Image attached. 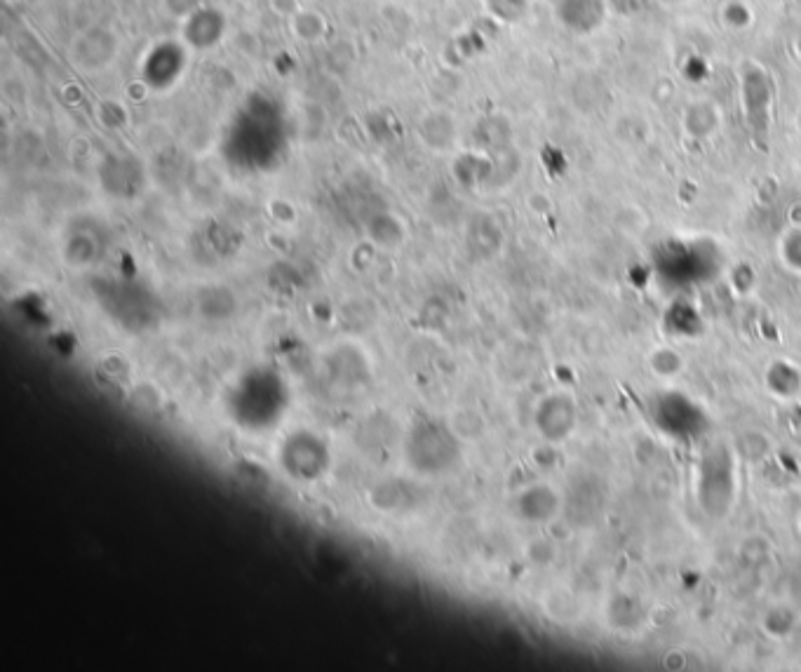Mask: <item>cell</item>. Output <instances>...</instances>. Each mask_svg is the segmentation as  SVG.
I'll return each instance as SVG.
<instances>
[{"label": "cell", "mask_w": 801, "mask_h": 672, "mask_svg": "<svg viewBox=\"0 0 801 672\" xmlns=\"http://www.w3.org/2000/svg\"><path fill=\"white\" fill-rule=\"evenodd\" d=\"M684 365V358L672 346H661L649 355V369L658 379H675V376L684 372Z\"/></svg>", "instance_id": "15"}, {"label": "cell", "mask_w": 801, "mask_h": 672, "mask_svg": "<svg viewBox=\"0 0 801 672\" xmlns=\"http://www.w3.org/2000/svg\"><path fill=\"white\" fill-rule=\"evenodd\" d=\"M766 388L780 400H794L801 393V369L790 360H776L766 369Z\"/></svg>", "instance_id": "10"}, {"label": "cell", "mask_w": 801, "mask_h": 672, "mask_svg": "<svg viewBox=\"0 0 801 672\" xmlns=\"http://www.w3.org/2000/svg\"><path fill=\"white\" fill-rule=\"evenodd\" d=\"M402 235H405L402 224L395 217H390V214H379V217L369 221V238H372L376 245L395 247L402 243Z\"/></svg>", "instance_id": "16"}, {"label": "cell", "mask_w": 801, "mask_h": 672, "mask_svg": "<svg viewBox=\"0 0 801 672\" xmlns=\"http://www.w3.org/2000/svg\"><path fill=\"white\" fill-rule=\"evenodd\" d=\"M104 191L113 198H134L144 188V170L134 158L113 156L99 170Z\"/></svg>", "instance_id": "6"}, {"label": "cell", "mask_w": 801, "mask_h": 672, "mask_svg": "<svg viewBox=\"0 0 801 672\" xmlns=\"http://www.w3.org/2000/svg\"><path fill=\"white\" fill-rule=\"evenodd\" d=\"M491 3H496V0H491Z\"/></svg>", "instance_id": "19"}, {"label": "cell", "mask_w": 801, "mask_h": 672, "mask_svg": "<svg viewBox=\"0 0 801 672\" xmlns=\"http://www.w3.org/2000/svg\"><path fill=\"white\" fill-rule=\"evenodd\" d=\"M459 435L449 423L419 419L407 433L405 454L409 466L421 475H442L454 468L461 456Z\"/></svg>", "instance_id": "1"}, {"label": "cell", "mask_w": 801, "mask_h": 672, "mask_svg": "<svg viewBox=\"0 0 801 672\" xmlns=\"http://www.w3.org/2000/svg\"><path fill=\"white\" fill-rule=\"evenodd\" d=\"M198 311L203 313V318L207 320H217V322L228 320L235 311L233 294L221 285L205 287V290L198 294Z\"/></svg>", "instance_id": "13"}, {"label": "cell", "mask_w": 801, "mask_h": 672, "mask_svg": "<svg viewBox=\"0 0 801 672\" xmlns=\"http://www.w3.org/2000/svg\"><path fill=\"white\" fill-rule=\"evenodd\" d=\"M684 663H686V656L682 654V651H672V654H668L663 658V665L665 668H675V670H679V668H684Z\"/></svg>", "instance_id": "18"}, {"label": "cell", "mask_w": 801, "mask_h": 672, "mask_svg": "<svg viewBox=\"0 0 801 672\" xmlns=\"http://www.w3.org/2000/svg\"><path fill=\"white\" fill-rule=\"evenodd\" d=\"M607 614H609L611 626L618 630L642 628V623L646 618V611L642 604H639L635 597H630V595H616L614 600L609 602Z\"/></svg>", "instance_id": "12"}, {"label": "cell", "mask_w": 801, "mask_h": 672, "mask_svg": "<svg viewBox=\"0 0 801 672\" xmlns=\"http://www.w3.org/2000/svg\"><path fill=\"white\" fill-rule=\"evenodd\" d=\"M327 447L318 435L296 433L280 452V463L294 480H315L327 468Z\"/></svg>", "instance_id": "3"}, {"label": "cell", "mask_w": 801, "mask_h": 672, "mask_svg": "<svg viewBox=\"0 0 801 672\" xmlns=\"http://www.w3.org/2000/svg\"><path fill=\"white\" fill-rule=\"evenodd\" d=\"M762 628L773 640H787L799 628V614L790 604H776L764 614Z\"/></svg>", "instance_id": "14"}, {"label": "cell", "mask_w": 801, "mask_h": 672, "mask_svg": "<svg viewBox=\"0 0 801 672\" xmlns=\"http://www.w3.org/2000/svg\"><path fill=\"white\" fill-rule=\"evenodd\" d=\"M106 250V238L104 233L99 231L97 224H73V228L66 235L64 243V257L71 266L76 268H87L92 264H97L102 259V254Z\"/></svg>", "instance_id": "8"}, {"label": "cell", "mask_w": 801, "mask_h": 672, "mask_svg": "<svg viewBox=\"0 0 801 672\" xmlns=\"http://www.w3.org/2000/svg\"><path fill=\"white\" fill-rule=\"evenodd\" d=\"M560 17L576 31H590L602 22L604 10L597 0H562Z\"/></svg>", "instance_id": "11"}, {"label": "cell", "mask_w": 801, "mask_h": 672, "mask_svg": "<svg viewBox=\"0 0 801 672\" xmlns=\"http://www.w3.org/2000/svg\"><path fill=\"white\" fill-rule=\"evenodd\" d=\"M534 423L545 445H562L578 426V407L569 393H550L536 405Z\"/></svg>", "instance_id": "2"}, {"label": "cell", "mask_w": 801, "mask_h": 672, "mask_svg": "<svg viewBox=\"0 0 801 672\" xmlns=\"http://www.w3.org/2000/svg\"><path fill=\"white\" fill-rule=\"evenodd\" d=\"M604 489H607V485H604L599 477H583V480L571 482V496H567V499L562 496L564 499L562 510H567L571 524H576V527H590V524L604 513L607 496H604V499L590 501V496L604 492Z\"/></svg>", "instance_id": "5"}, {"label": "cell", "mask_w": 801, "mask_h": 672, "mask_svg": "<svg viewBox=\"0 0 801 672\" xmlns=\"http://www.w3.org/2000/svg\"><path fill=\"white\" fill-rule=\"evenodd\" d=\"M186 62L188 57L184 47L174 43V40H163V43L153 45L148 50L144 66H141V76H144V83L148 87L163 92L177 83L186 69Z\"/></svg>", "instance_id": "4"}, {"label": "cell", "mask_w": 801, "mask_h": 672, "mask_svg": "<svg viewBox=\"0 0 801 672\" xmlns=\"http://www.w3.org/2000/svg\"><path fill=\"white\" fill-rule=\"evenodd\" d=\"M562 506L564 499L550 485H531L515 499L517 517L531 524L553 522L562 513Z\"/></svg>", "instance_id": "7"}, {"label": "cell", "mask_w": 801, "mask_h": 672, "mask_svg": "<svg viewBox=\"0 0 801 672\" xmlns=\"http://www.w3.org/2000/svg\"><path fill=\"white\" fill-rule=\"evenodd\" d=\"M783 257L787 261V266H792L794 271H801V228L785 238Z\"/></svg>", "instance_id": "17"}, {"label": "cell", "mask_w": 801, "mask_h": 672, "mask_svg": "<svg viewBox=\"0 0 801 672\" xmlns=\"http://www.w3.org/2000/svg\"><path fill=\"white\" fill-rule=\"evenodd\" d=\"M226 17L217 8H198L188 12L184 24V40L193 50H210L224 38Z\"/></svg>", "instance_id": "9"}]
</instances>
